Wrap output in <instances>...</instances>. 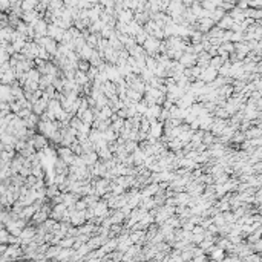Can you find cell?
I'll list each match as a JSON object with an SVG mask.
<instances>
[{
	"instance_id": "cell-2",
	"label": "cell",
	"mask_w": 262,
	"mask_h": 262,
	"mask_svg": "<svg viewBox=\"0 0 262 262\" xmlns=\"http://www.w3.org/2000/svg\"><path fill=\"white\" fill-rule=\"evenodd\" d=\"M35 6V2H25L22 3V8L25 9V12H28V11H32V8Z\"/></svg>"
},
{
	"instance_id": "cell-1",
	"label": "cell",
	"mask_w": 262,
	"mask_h": 262,
	"mask_svg": "<svg viewBox=\"0 0 262 262\" xmlns=\"http://www.w3.org/2000/svg\"><path fill=\"white\" fill-rule=\"evenodd\" d=\"M35 146H37V149H40V147L46 149V141H45V138L40 137V135H37V137H35Z\"/></svg>"
}]
</instances>
